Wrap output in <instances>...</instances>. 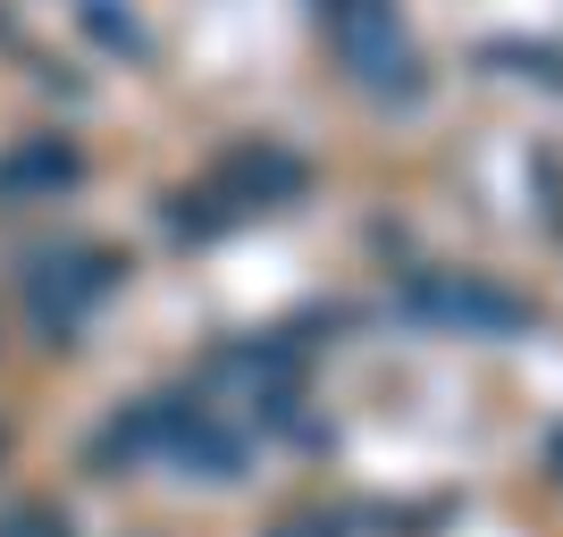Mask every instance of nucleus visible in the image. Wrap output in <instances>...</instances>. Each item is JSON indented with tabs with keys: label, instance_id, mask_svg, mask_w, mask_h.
Returning a JSON list of instances; mask_svg holds the SVG:
<instances>
[{
	"label": "nucleus",
	"instance_id": "nucleus-1",
	"mask_svg": "<svg viewBox=\"0 0 563 537\" xmlns=\"http://www.w3.org/2000/svg\"><path fill=\"white\" fill-rule=\"evenodd\" d=\"M0 537H68V521L43 504H18V513H0Z\"/></svg>",
	"mask_w": 563,
	"mask_h": 537
}]
</instances>
